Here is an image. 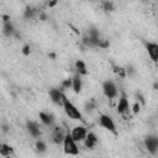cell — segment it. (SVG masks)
I'll return each mask as SVG.
<instances>
[{
	"mask_svg": "<svg viewBox=\"0 0 158 158\" xmlns=\"http://www.w3.org/2000/svg\"><path fill=\"white\" fill-rule=\"evenodd\" d=\"M63 109L65 115L72 118V120H81V112L79 111V109L72 102L69 101V99H67V96H63Z\"/></svg>",
	"mask_w": 158,
	"mask_h": 158,
	"instance_id": "obj_1",
	"label": "cell"
},
{
	"mask_svg": "<svg viewBox=\"0 0 158 158\" xmlns=\"http://www.w3.org/2000/svg\"><path fill=\"white\" fill-rule=\"evenodd\" d=\"M63 151L65 154H69V156H78L79 154V148L77 146V142L74 141V138L72 137V135L69 132L67 133V136L64 138Z\"/></svg>",
	"mask_w": 158,
	"mask_h": 158,
	"instance_id": "obj_2",
	"label": "cell"
},
{
	"mask_svg": "<svg viewBox=\"0 0 158 158\" xmlns=\"http://www.w3.org/2000/svg\"><path fill=\"white\" fill-rule=\"evenodd\" d=\"M102 93L107 99H115L118 94L117 86L112 80H105L102 83Z\"/></svg>",
	"mask_w": 158,
	"mask_h": 158,
	"instance_id": "obj_3",
	"label": "cell"
},
{
	"mask_svg": "<svg viewBox=\"0 0 158 158\" xmlns=\"http://www.w3.org/2000/svg\"><path fill=\"white\" fill-rule=\"evenodd\" d=\"M144 146L151 154L156 156L158 153V136H154V135L146 136L144 137Z\"/></svg>",
	"mask_w": 158,
	"mask_h": 158,
	"instance_id": "obj_4",
	"label": "cell"
},
{
	"mask_svg": "<svg viewBox=\"0 0 158 158\" xmlns=\"http://www.w3.org/2000/svg\"><path fill=\"white\" fill-rule=\"evenodd\" d=\"M99 125H100L102 128H105V130L112 132L114 135H116V126H115V122H114V120H112L109 115H104V114L100 115V117H99Z\"/></svg>",
	"mask_w": 158,
	"mask_h": 158,
	"instance_id": "obj_5",
	"label": "cell"
},
{
	"mask_svg": "<svg viewBox=\"0 0 158 158\" xmlns=\"http://www.w3.org/2000/svg\"><path fill=\"white\" fill-rule=\"evenodd\" d=\"M88 133L89 132L84 126H75L70 132V135H72V137L74 138L75 142H84Z\"/></svg>",
	"mask_w": 158,
	"mask_h": 158,
	"instance_id": "obj_6",
	"label": "cell"
},
{
	"mask_svg": "<svg viewBox=\"0 0 158 158\" xmlns=\"http://www.w3.org/2000/svg\"><path fill=\"white\" fill-rule=\"evenodd\" d=\"M48 94H49L51 100H52L54 104H57V105H59V106H63V96H64V94H63L62 89L52 88V89H49Z\"/></svg>",
	"mask_w": 158,
	"mask_h": 158,
	"instance_id": "obj_7",
	"label": "cell"
},
{
	"mask_svg": "<svg viewBox=\"0 0 158 158\" xmlns=\"http://www.w3.org/2000/svg\"><path fill=\"white\" fill-rule=\"evenodd\" d=\"M67 133H68V132H65L64 128H62V127H59V126L54 127L53 131H52V139H53V142H54L56 144L63 143V142H64V138H65V136H67Z\"/></svg>",
	"mask_w": 158,
	"mask_h": 158,
	"instance_id": "obj_8",
	"label": "cell"
},
{
	"mask_svg": "<svg viewBox=\"0 0 158 158\" xmlns=\"http://www.w3.org/2000/svg\"><path fill=\"white\" fill-rule=\"evenodd\" d=\"M116 109H117V112L118 114H126L128 111L130 104H128V99H127V96H126L125 93L121 94V98L118 99V102H117Z\"/></svg>",
	"mask_w": 158,
	"mask_h": 158,
	"instance_id": "obj_9",
	"label": "cell"
},
{
	"mask_svg": "<svg viewBox=\"0 0 158 158\" xmlns=\"http://www.w3.org/2000/svg\"><path fill=\"white\" fill-rule=\"evenodd\" d=\"M146 49H147L151 59L153 62H158V43L148 42V43H146Z\"/></svg>",
	"mask_w": 158,
	"mask_h": 158,
	"instance_id": "obj_10",
	"label": "cell"
},
{
	"mask_svg": "<svg viewBox=\"0 0 158 158\" xmlns=\"http://www.w3.org/2000/svg\"><path fill=\"white\" fill-rule=\"evenodd\" d=\"M26 127H27L28 133H30L32 137L38 138V137L41 136V128H40V126L37 125V122H35V121H28L27 125H26Z\"/></svg>",
	"mask_w": 158,
	"mask_h": 158,
	"instance_id": "obj_11",
	"label": "cell"
},
{
	"mask_svg": "<svg viewBox=\"0 0 158 158\" xmlns=\"http://www.w3.org/2000/svg\"><path fill=\"white\" fill-rule=\"evenodd\" d=\"M96 143H98V138H96L95 133L89 132L88 136H86V138H85V141H84L85 147H86L88 149H93V148L96 146Z\"/></svg>",
	"mask_w": 158,
	"mask_h": 158,
	"instance_id": "obj_12",
	"label": "cell"
},
{
	"mask_svg": "<svg viewBox=\"0 0 158 158\" xmlns=\"http://www.w3.org/2000/svg\"><path fill=\"white\" fill-rule=\"evenodd\" d=\"M38 116H40L41 122H42L43 125H46V126H52V125L54 123V118H53V116L49 115V114H46V112L41 111V112L38 114Z\"/></svg>",
	"mask_w": 158,
	"mask_h": 158,
	"instance_id": "obj_13",
	"label": "cell"
},
{
	"mask_svg": "<svg viewBox=\"0 0 158 158\" xmlns=\"http://www.w3.org/2000/svg\"><path fill=\"white\" fill-rule=\"evenodd\" d=\"M81 86H83V80H81V78H80V75L77 73L75 74V77L73 78V91L75 93V94H79L80 91H81Z\"/></svg>",
	"mask_w": 158,
	"mask_h": 158,
	"instance_id": "obj_14",
	"label": "cell"
},
{
	"mask_svg": "<svg viewBox=\"0 0 158 158\" xmlns=\"http://www.w3.org/2000/svg\"><path fill=\"white\" fill-rule=\"evenodd\" d=\"M2 33H4V36H6V37H11V36L15 33L14 25H12L11 22L4 23V26H2Z\"/></svg>",
	"mask_w": 158,
	"mask_h": 158,
	"instance_id": "obj_15",
	"label": "cell"
},
{
	"mask_svg": "<svg viewBox=\"0 0 158 158\" xmlns=\"http://www.w3.org/2000/svg\"><path fill=\"white\" fill-rule=\"evenodd\" d=\"M75 69H77V73L79 75H86L88 74V69H86V65L83 60H77L75 62Z\"/></svg>",
	"mask_w": 158,
	"mask_h": 158,
	"instance_id": "obj_16",
	"label": "cell"
},
{
	"mask_svg": "<svg viewBox=\"0 0 158 158\" xmlns=\"http://www.w3.org/2000/svg\"><path fill=\"white\" fill-rule=\"evenodd\" d=\"M12 152H14V148H12L11 146L5 144V143L1 144V147H0V153H1L2 157H9L10 154H12Z\"/></svg>",
	"mask_w": 158,
	"mask_h": 158,
	"instance_id": "obj_17",
	"label": "cell"
},
{
	"mask_svg": "<svg viewBox=\"0 0 158 158\" xmlns=\"http://www.w3.org/2000/svg\"><path fill=\"white\" fill-rule=\"evenodd\" d=\"M101 7H102L104 11L111 12V11L115 10V4H114L112 1H102V2H101Z\"/></svg>",
	"mask_w": 158,
	"mask_h": 158,
	"instance_id": "obj_18",
	"label": "cell"
},
{
	"mask_svg": "<svg viewBox=\"0 0 158 158\" xmlns=\"http://www.w3.org/2000/svg\"><path fill=\"white\" fill-rule=\"evenodd\" d=\"M36 149L40 153H44L47 151V146H46V143L42 139H37L36 141Z\"/></svg>",
	"mask_w": 158,
	"mask_h": 158,
	"instance_id": "obj_19",
	"label": "cell"
},
{
	"mask_svg": "<svg viewBox=\"0 0 158 158\" xmlns=\"http://www.w3.org/2000/svg\"><path fill=\"white\" fill-rule=\"evenodd\" d=\"M33 16H35V9L31 7V6H27V7L25 9V11H23V17L27 19V20H30V19H32Z\"/></svg>",
	"mask_w": 158,
	"mask_h": 158,
	"instance_id": "obj_20",
	"label": "cell"
},
{
	"mask_svg": "<svg viewBox=\"0 0 158 158\" xmlns=\"http://www.w3.org/2000/svg\"><path fill=\"white\" fill-rule=\"evenodd\" d=\"M88 37H89V38H91V40H100L99 31H98L96 28H94V27L89 28V36H88Z\"/></svg>",
	"mask_w": 158,
	"mask_h": 158,
	"instance_id": "obj_21",
	"label": "cell"
},
{
	"mask_svg": "<svg viewBox=\"0 0 158 158\" xmlns=\"http://www.w3.org/2000/svg\"><path fill=\"white\" fill-rule=\"evenodd\" d=\"M62 88L63 89H69V88H73V79L72 78H67L62 81Z\"/></svg>",
	"mask_w": 158,
	"mask_h": 158,
	"instance_id": "obj_22",
	"label": "cell"
},
{
	"mask_svg": "<svg viewBox=\"0 0 158 158\" xmlns=\"http://www.w3.org/2000/svg\"><path fill=\"white\" fill-rule=\"evenodd\" d=\"M115 73H116L120 78L127 77V75H126V69H125L123 67H116V68H115Z\"/></svg>",
	"mask_w": 158,
	"mask_h": 158,
	"instance_id": "obj_23",
	"label": "cell"
},
{
	"mask_svg": "<svg viewBox=\"0 0 158 158\" xmlns=\"http://www.w3.org/2000/svg\"><path fill=\"white\" fill-rule=\"evenodd\" d=\"M81 42H83V44H84V46H86V47H90V48H91V47H94V44H93L91 40H90L88 36H86V37H84V38L81 40Z\"/></svg>",
	"mask_w": 158,
	"mask_h": 158,
	"instance_id": "obj_24",
	"label": "cell"
},
{
	"mask_svg": "<svg viewBox=\"0 0 158 158\" xmlns=\"http://www.w3.org/2000/svg\"><path fill=\"white\" fill-rule=\"evenodd\" d=\"M125 69H126V75H128V77H132L136 73V70H135V68L132 65H127Z\"/></svg>",
	"mask_w": 158,
	"mask_h": 158,
	"instance_id": "obj_25",
	"label": "cell"
},
{
	"mask_svg": "<svg viewBox=\"0 0 158 158\" xmlns=\"http://www.w3.org/2000/svg\"><path fill=\"white\" fill-rule=\"evenodd\" d=\"M30 53H31V47L28 44H25L22 47V54L23 56H30Z\"/></svg>",
	"mask_w": 158,
	"mask_h": 158,
	"instance_id": "obj_26",
	"label": "cell"
},
{
	"mask_svg": "<svg viewBox=\"0 0 158 158\" xmlns=\"http://www.w3.org/2000/svg\"><path fill=\"white\" fill-rule=\"evenodd\" d=\"M139 110H141V105H139V102H135L133 106H132V111H133L135 114H137V112H139Z\"/></svg>",
	"mask_w": 158,
	"mask_h": 158,
	"instance_id": "obj_27",
	"label": "cell"
},
{
	"mask_svg": "<svg viewBox=\"0 0 158 158\" xmlns=\"http://www.w3.org/2000/svg\"><path fill=\"white\" fill-rule=\"evenodd\" d=\"M136 96H137V99L139 100V102H141V104H143V105L146 104V101H144V98H143V95H142L139 91H138V93H136Z\"/></svg>",
	"mask_w": 158,
	"mask_h": 158,
	"instance_id": "obj_28",
	"label": "cell"
},
{
	"mask_svg": "<svg viewBox=\"0 0 158 158\" xmlns=\"http://www.w3.org/2000/svg\"><path fill=\"white\" fill-rule=\"evenodd\" d=\"M85 109H86V111H91V110L94 109V104H93V101L86 102V104H85Z\"/></svg>",
	"mask_w": 158,
	"mask_h": 158,
	"instance_id": "obj_29",
	"label": "cell"
},
{
	"mask_svg": "<svg viewBox=\"0 0 158 158\" xmlns=\"http://www.w3.org/2000/svg\"><path fill=\"white\" fill-rule=\"evenodd\" d=\"M38 17H40V20H41V21H46V20H47V15H46V12H43V11H41V12H40Z\"/></svg>",
	"mask_w": 158,
	"mask_h": 158,
	"instance_id": "obj_30",
	"label": "cell"
},
{
	"mask_svg": "<svg viewBox=\"0 0 158 158\" xmlns=\"http://www.w3.org/2000/svg\"><path fill=\"white\" fill-rule=\"evenodd\" d=\"M2 21H4V23L11 22V21H10V16H9V15H2Z\"/></svg>",
	"mask_w": 158,
	"mask_h": 158,
	"instance_id": "obj_31",
	"label": "cell"
},
{
	"mask_svg": "<svg viewBox=\"0 0 158 158\" xmlns=\"http://www.w3.org/2000/svg\"><path fill=\"white\" fill-rule=\"evenodd\" d=\"M57 5V1H48L47 2V6L48 7H53V6H56Z\"/></svg>",
	"mask_w": 158,
	"mask_h": 158,
	"instance_id": "obj_32",
	"label": "cell"
},
{
	"mask_svg": "<svg viewBox=\"0 0 158 158\" xmlns=\"http://www.w3.org/2000/svg\"><path fill=\"white\" fill-rule=\"evenodd\" d=\"M153 89L158 90V81H154V83H153Z\"/></svg>",
	"mask_w": 158,
	"mask_h": 158,
	"instance_id": "obj_33",
	"label": "cell"
},
{
	"mask_svg": "<svg viewBox=\"0 0 158 158\" xmlns=\"http://www.w3.org/2000/svg\"><path fill=\"white\" fill-rule=\"evenodd\" d=\"M48 56H49V58H52V59H56V53H49Z\"/></svg>",
	"mask_w": 158,
	"mask_h": 158,
	"instance_id": "obj_34",
	"label": "cell"
},
{
	"mask_svg": "<svg viewBox=\"0 0 158 158\" xmlns=\"http://www.w3.org/2000/svg\"><path fill=\"white\" fill-rule=\"evenodd\" d=\"M2 131H4V132H7V131H9V127H7L6 125H4V126H2Z\"/></svg>",
	"mask_w": 158,
	"mask_h": 158,
	"instance_id": "obj_35",
	"label": "cell"
}]
</instances>
